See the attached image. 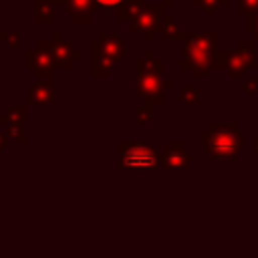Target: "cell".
<instances>
[{"mask_svg":"<svg viewBox=\"0 0 258 258\" xmlns=\"http://www.w3.org/2000/svg\"><path fill=\"white\" fill-rule=\"evenodd\" d=\"M123 165L131 169H149L155 165V155L145 145H135L123 155Z\"/></svg>","mask_w":258,"mask_h":258,"instance_id":"1","label":"cell"},{"mask_svg":"<svg viewBox=\"0 0 258 258\" xmlns=\"http://www.w3.org/2000/svg\"><path fill=\"white\" fill-rule=\"evenodd\" d=\"M101 4H107V6H113V4H117V2H121V0H99Z\"/></svg>","mask_w":258,"mask_h":258,"instance_id":"2","label":"cell"}]
</instances>
